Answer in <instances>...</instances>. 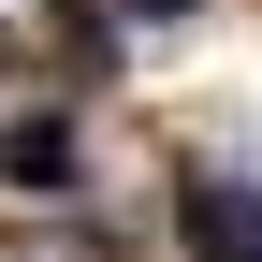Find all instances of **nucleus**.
Here are the masks:
<instances>
[{
  "instance_id": "nucleus-1",
  "label": "nucleus",
  "mask_w": 262,
  "mask_h": 262,
  "mask_svg": "<svg viewBox=\"0 0 262 262\" xmlns=\"http://www.w3.org/2000/svg\"><path fill=\"white\" fill-rule=\"evenodd\" d=\"M175 233H189V262H262V204L233 175H189L175 189Z\"/></svg>"
},
{
  "instance_id": "nucleus-2",
  "label": "nucleus",
  "mask_w": 262,
  "mask_h": 262,
  "mask_svg": "<svg viewBox=\"0 0 262 262\" xmlns=\"http://www.w3.org/2000/svg\"><path fill=\"white\" fill-rule=\"evenodd\" d=\"M0 175L15 189H73V117H15L0 131Z\"/></svg>"
}]
</instances>
